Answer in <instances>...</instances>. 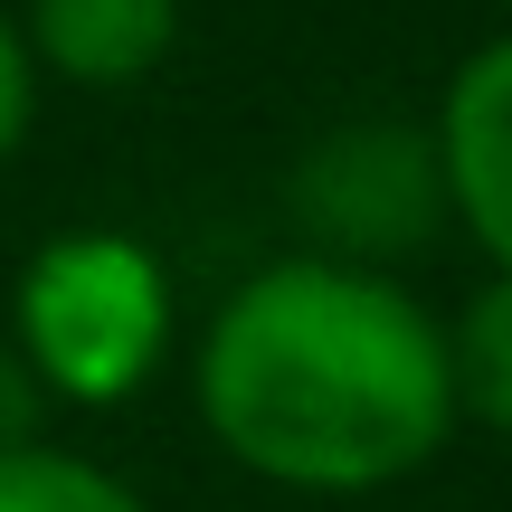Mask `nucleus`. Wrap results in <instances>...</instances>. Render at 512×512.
Returning a JSON list of instances; mask_svg holds the SVG:
<instances>
[{"mask_svg":"<svg viewBox=\"0 0 512 512\" xmlns=\"http://www.w3.org/2000/svg\"><path fill=\"white\" fill-rule=\"evenodd\" d=\"M200 418L228 465L304 503L408 484L446 437V332L399 275L342 256H275L200 323Z\"/></svg>","mask_w":512,"mask_h":512,"instance_id":"f257e3e1","label":"nucleus"},{"mask_svg":"<svg viewBox=\"0 0 512 512\" xmlns=\"http://www.w3.org/2000/svg\"><path fill=\"white\" fill-rule=\"evenodd\" d=\"M181 342L171 266L133 228H57L10 285V351L57 408H124Z\"/></svg>","mask_w":512,"mask_h":512,"instance_id":"f03ea898","label":"nucleus"},{"mask_svg":"<svg viewBox=\"0 0 512 512\" xmlns=\"http://www.w3.org/2000/svg\"><path fill=\"white\" fill-rule=\"evenodd\" d=\"M285 209H294V228H304V256H342V266L399 275V256H418L446 228L427 124H399V114L332 124L323 143L294 162Z\"/></svg>","mask_w":512,"mask_h":512,"instance_id":"7ed1b4c3","label":"nucleus"},{"mask_svg":"<svg viewBox=\"0 0 512 512\" xmlns=\"http://www.w3.org/2000/svg\"><path fill=\"white\" fill-rule=\"evenodd\" d=\"M427 152H437L446 228H465L484 266L512 275V29L456 57L437 114H427Z\"/></svg>","mask_w":512,"mask_h":512,"instance_id":"20e7f679","label":"nucleus"},{"mask_svg":"<svg viewBox=\"0 0 512 512\" xmlns=\"http://www.w3.org/2000/svg\"><path fill=\"white\" fill-rule=\"evenodd\" d=\"M19 48H29V67L67 76V86L114 95V86H143L181 48V0H29Z\"/></svg>","mask_w":512,"mask_h":512,"instance_id":"39448f33","label":"nucleus"},{"mask_svg":"<svg viewBox=\"0 0 512 512\" xmlns=\"http://www.w3.org/2000/svg\"><path fill=\"white\" fill-rule=\"evenodd\" d=\"M437 332H446V399H456V427L512 437V275L494 266L456 304V323H437Z\"/></svg>","mask_w":512,"mask_h":512,"instance_id":"423d86ee","label":"nucleus"},{"mask_svg":"<svg viewBox=\"0 0 512 512\" xmlns=\"http://www.w3.org/2000/svg\"><path fill=\"white\" fill-rule=\"evenodd\" d=\"M0 512H152V503L133 494L114 465L38 437V446H10V456H0Z\"/></svg>","mask_w":512,"mask_h":512,"instance_id":"0eeeda50","label":"nucleus"},{"mask_svg":"<svg viewBox=\"0 0 512 512\" xmlns=\"http://www.w3.org/2000/svg\"><path fill=\"white\" fill-rule=\"evenodd\" d=\"M29 124H38V67H29V48H19V19L0 10V162L29 143Z\"/></svg>","mask_w":512,"mask_h":512,"instance_id":"6e6552de","label":"nucleus"},{"mask_svg":"<svg viewBox=\"0 0 512 512\" xmlns=\"http://www.w3.org/2000/svg\"><path fill=\"white\" fill-rule=\"evenodd\" d=\"M48 389H38V370L29 361H19V351L10 342H0V456H10V446H38V437H48Z\"/></svg>","mask_w":512,"mask_h":512,"instance_id":"1a4fd4ad","label":"nucleus"},{"mask_svg":"<svg viewBox=\"0 0 512 512\" xmlns=\"http://www.w3.org/2000/svg\"><path fill=\"white\" fill-rule=\"evenodd\" d=\"M503 10H512V0H503Z\"/></svg>","mask_w":512,"mask_h":512,"instance_id":"9d476101","label":"nucleus"}]
</instances>
